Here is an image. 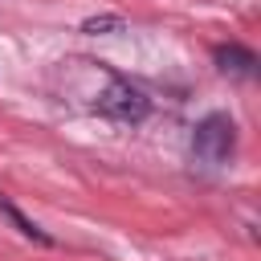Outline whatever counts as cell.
<instances>
[{
    "mask_svg": "<svg viewBox=\"0 0 261 261\" xmlns=\"http://www.w3.org/2000/svg\"><path fill=\"white\" fill-rule=\"evenodd\" d=\"M232 151H237V122L228 114H220V110L204 114L196 122V130H192V155L204 167H220V163L232 159Z\"/></svg>",
    "mask_w": 261,
    "mask_h": 261,
    "instance_id": "1",
    "label": "cell"
},
{
    "mask_svg": "<svg viewBox=\"0 0 261 261\" xmlns=\"http://www.w3.org/2000/svg\"><path fill=\"white\" fill-rule=\"evenodd\" d=\"M0 212H4V216H8V220L24 232V237H33V241H41V245H53V237H49V232H41V228H37V224H33V220H29V216H24L12 200H4V196H0Z\"/></svg>",
    "mask_w": 261,
    "mask_h": 261,
    "instance_id": "4",
    "label": "cell"
},
{
    "mask_svg": "<svg viewBox=\"0 0 261 261\" xmlns=\"http://www.w3.org/2000/svg\"><path fill=\"white\" fill-rule=\"evenodd\" d=\"M94 110L98 114H106V118H114V122H143L147 114H151V102H147V94L139 90V86H130L126 77H110V86L94 98Z\"/></svg>",
    "mask_w": 261,
    "mask_h": 261,
    "instance_id": "2",
    "label": "cell"
},
{
    "mask_svg": "<svg viewBox=\"0 0 261 261\" xmlns=\"http://www.w3.org/2000/svg\"><path fill=\"white\" fill-rule=\"evenodd\" d=\"M216 65L224 73H237V77H253L257 73V53L245 49V45H216Z\"/></svg>",
    "mask_w": 261,
    "mask_h": 261,
    "instance_id": "3",
    "label": "cell"
},
{
    "mask_svg": "<svg viewBox=\"0 0 261 261\" xmlns=\"http://www.w3.org/2000/svg\"><path fill=\"white\" fill-rule=\"evenodd\" d=\"M106 29H122V16H90L82 24V33H106Z\"/></svg>",
    "mask_w": 261,
    "mask_h": 261,
    "instance_id": "5",
    "label": "cell"
}]
</instances>
